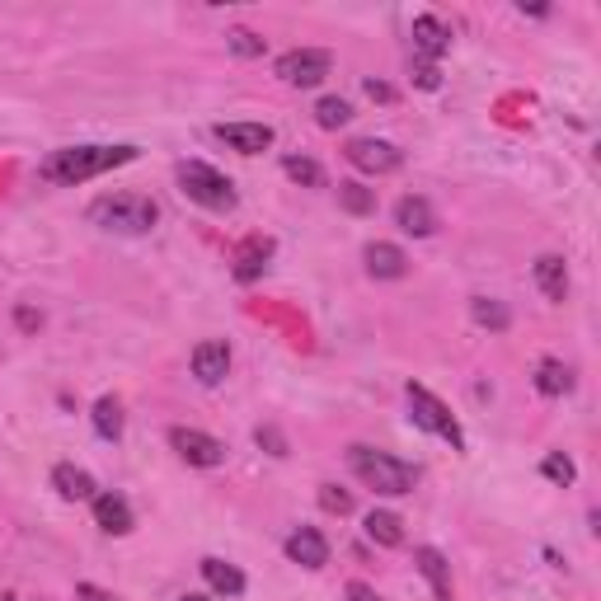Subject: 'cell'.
Returning <instances> with one entry per match:
<instances>
[{"label": "cell", "instance_id": "6da1fadb", "mask_svg": "<svg viewBox=\"0 0 601 601\" xmlns=\"http://www.w3.org/2000/svg\"><path fill=\"white\" fill-rule=\"evenodd\" d=\"M132 160H137V146H62L47 160H38V179L43 184L76 188L85 179H99V174L118 170V165H132Z\"/></svg>", "mask_w": 601, "mask_h": 601}, {"label": "cell", "instance_id": "7a4b0ae2", "mask_svg": "<svg viewBox=\"0 0 601 601\" xmlns=\"http://www.w3.org/2000/svg\"><path fill=\"white\" fill-rule=\"evenodd\" d=\"M348 465H353V475L362 484H371L376 494H386V498H400L418 489V465L400 461V456H386V451H376V447H353L348 451Z\"/></svg>", "mask_w": 601, "mask_h": 601}, {"label": "cell", "instance_id": "3957f363", "mask_svg": "<svg viewBox=\"0 0 601 601\" xmlns=\"http://www.w3.org/2000/svg\"><path fill=\"white\" fill-rule=\"evenodd\" d=\"M90 221L104 226V231H123V235H146L160 221V207H155L146 193H108V198L90 202Z\"/></svg>", "mask_w": 601, "mask_h": 601}, {"label": "cell", "instance_id": "277c9868", "mask_svg": "<svg viewBox=\"0 0 601 601\" xmlns=\"http://www.w3.org/2000/svg\"><path fill=\"white\" fill-rule=\"evenodd\" d=\"M174 174H179V188H184L198 207H207V212H235L240 198H235V184L221 170L202 165V160H184Z\"/></svg>", "mask_w": 601, "mask_h": 601}, {"label": "cell", "instance_id": "5b68a950", "mask_svg": "<svg viewBox=\"0 0 601 601\" xmlns=\"http://www.w3.org/2000/svg\"><path fill=\"white\" fill-rule=\"evenodd\" d=\"M404 400H409V418H414V428H423V432H437L442 442H451L456 451H465V432H461V423L451 418V409L432 390H423V386H404Z\"/></svg>", "mask_w": 601, "mask_h": 601}, {"label": "cell", "instance_id": "8992f818", "mask_svg": "<svg viewBox=\"0 0 601 601\" xmlns=\"http://www.w3.org/2000/svg\"><path fill=\"white\" fill-rule=\"evenodd\" d=\"M329 66H334V57L324 47H296V52H282L278 57V80L310 90V85H320L329 76Z\"/></svg>", "mask_w": 601, "mask_h": 601}, {"label": "cell", "instance_id": "52a82bcc", "mask_svg": "<svg viewBox=\"0 0 601 601\" xmlns=\"http://www.w3.org/2000/svg\"><path fill=\"white\" fill-rule=\"evenodd\" d=\"M348 165L353 170H362V174H395L404 165V155H400V146H390V141H381V137H357V141H348Z\"/></svg>", "mask_w": 601, "mask_h": 601}, {"label": "cell", "instance_id": "ba28073f", "mask_svg": "<svg viewBox=\"0 0 601 601\" xmlns=\"http://www.w3.org/2000/svg\"><path fill=\"white\" fill-rule=\"evenodd\" d=\"M170 447L179 451L188 465H202V470L226 461V442H216L212 432H198V428H170Z\"/></svg>", "mask_w": 601, "mask_h": 601}, {"label": "cell", "instance_id": "9c48e42d", "mask_svg": "<svg viewBox=\"0 0 601 601\" xmlns=\"http://www.w3.org/2000/svg\"><path fill=\"white\" fill-rule=\"evenodd\" d=\"M273 235H245L240 245H235V254H231V273H235V282H254V278H263V268H268V259H273Z\"/></svg>", "mask_w": 601, "mask_h": 601}, {"label": "cell", "instance_id": "30bf717a", "mask_svg": "<svg viewBox=\"0 0 601 601\" xmlns=\"http://www.w3.org/2000/svg\"><path fill=\"white\" fill-rule=\"evenodd\" d=\"M226 371H231V348H226V339H207L193 348V376H198L202 386H221Z\"/></svg>", "mask_w": 601, "mask_h": 601}, {"label": "cell", "instance_id": "8fae6325", "mask_svg": "<svg viewBox=\"0 0 601 601\" xmlns=\"http://www.w3.org/2000/svg\"><path fill=\"white\" fill-rule=\"evenodd\" d=\"M362 259H367V273L376 282H395L409 273V254H404L400 245H386V240H371V245L362 249Z\"/></svg>", "mask_w": 601, "mask_h": 601}, {"label": "cell", "instance_id": "7c38bea8", "mask_svg": "<svg viewBox=\"0 0 601 601\" xmlns=\"http://www.w3.org/2000/svg\"><path fill=\"white\" fill-rule=\"evenodd\" d=\"M282 550H287V559H292V564H301V569H324V564H329V540H324L315 526H301V531H292Z\"/></svg>", "mask_w": 601, "mask_h": 601}, {"label": "cell", "instance_id": "4fadbf2b", "mask_svg": "<svg viewBox=\"0 0 601 601\" xmlns=\"http://www.w3.org/2000/svg\"><path fill=\"white\" fill-rule=\"evenodd\" d=\"M216 137L240 155H263L268 146H273V127L268 123H221L216 127Z\"/></svg>", "mask_w": 601, "mask_h": 601}, {"label": "cell", "instance_id": "5bb4252c", "mask_svg": "<svg viewBox=\"0 0 601 601\" xmlns=\"http://www.w3.org/2000/svg\"><path fill=\"white\" fill-rule=\"evenodd\" d=\"M451 47V29L442 24L437 15H418L414 19V57L418 62H432L437 66V57Z\"/></svg>", "mask_w": 601, "mask_h": 601}, {"label": "cell", "instance_id": "9a60e30c", "mask_svg": "<svg viewBox=\"0 0 601 601\" xmlns=\"http://www.w3.org/2000/svg\"><path fill=\"white\" fill-rule=\"evenodd\" d=\"M414 564H418V573H423V578L432 583V597H437V601H451V592H456V587H451V564H447V555H442V550H432V545H418V550H414Z\"/></svg>", "mask_w": 601, "mask_h": 601}, {"label": "cell", "instance_id": "2e32d148", "mask_svg": "<svg viewBox=\"0 0 601 601\" xmlns=\"http://www.w3.org/2000/svg\"><path fill=\"white\" fill-rule=\"evenodd\" d=\"M395 226H400L404 235H432L437 231V212H432V202L428 198H400L395 202Z\"/></svg>", "mask_w": 601, "mask_h": 601}, {"label": "cell", "instance_id": "e0dca14e", "mask_svg": "<svg viewBox=\"0 0 601 601\" xmlns=\"http://www.w3.org/2000/svg\"><path fill=\"white\" fill-rule=\"evenodd\" d=\"M94 522L108 536H127L132 531V508L123 494H94Z\"/></svg>", "mask_w": 601, "mask_h": 601}, {"label": "cell", "instance_id": "ac0fdd59", "mask_svg": "<svg viewBox=\"0 0 601 601\" xmlns=\"http://www.w3.org/2000/svg\"><path fill=\"white\" fill-rule=\"evenodd\" d=\"M52 489H57L66 503H85V498L94 503V494H99V489H94V475L80 470V465H57V470H52Z\"/></svg>", "mask_w": 601, "mask_h": 601}, {"label": "cell", "instance_id": "d6986e66", "mask_svg": "<svg viewBox=\"0 0 601 601\" xmlns=\"http://www.w3.org/2000/svg\"><path fill=\"white\" fill-rule=\"evenodd\" d=\"M362 531H367V540H376L381 550H400L404 545V522L386 508H371L367 517H362Z\"/></svg>", "mask_w": 601, "mask_h": 601}, {"label": "cell", "instance_id": "ffe728a7", "mask_svg": "<svg viewBox=\"0 0 601 601\" xmlns=\"http://www.w3.org/2000/svg\"><path fill=\"white\" fill-rule=\"evenodd\" d=\"M536 287L545 292V301H564L569 296V263L559 254H540L536 259Z\"/></svg>", "mask_w": 601, "mask_h": 601}, {"label": "cell", "instance_id": "44dd1931", "mask_svg": "<svg viewBox=\"0 0 601 601\" xmlns=\"http://www.w3.org/2000/svg\"><path fill=\"white\" fill-rule=\"evenodd\" d=\"M202 578H207V587L216 597H240L245 592V573L235 564H226V559H202Z\"/></svg>", "mask_w": 601, "mask_h": 601}, {"label": "cell", "instance_id": "7402d4cb", "mask_svg": "<svg viewBox=\"0 0 601 601\" xmlns=\"http://www.w3.org/2000/svg\"><path fill=\"white\" fill-rule=\"evenodd\" d=\"M536 390L545 395V400H559V395H569L573 390V371L559 362V357H545L536 367Z\"/></svg>", "mask_w": 601, "mask_h": 601}, {"label": "cell", "instance_id": "603a6c76", "mask_svg": "<svg viewBox=\"0 0 601 601\" xmlns=\"http://www.w3.org/2000/svg\"><path fill=\"white\" fill-rule=\"evenodd\" d=\"M470 315H475L479 329H494V334H503L512 324V310L503 306V301H494V296H475V301H470Z\"/></svg>", "mask_w": 601, "mask_h": 601}, {"label": "cell", "instance_id": "cb8c5ba5", "mask_svg": "<svg viewBox=\"0 0 601 601\" xmlns=\"http://www.w3.org/2000/svg\"><path fill=\"white\" fill-rule=\"evenodd\" d=\"M94 432H99L104 442H118V437H123V404L113 400V395H104V400L94 404Z\"/></svg>", "mask_w": 601, "mask_h": 601}, {"label": "cell", "instance_id": "d4e9b609", "mask_svg": "<svg viewBox=\"0 0 601 601\" xmlns=\"http://www.w3.org/2000/svg\"><path fill=\"white\" fill-rule=\"evenodd\" d=\"M282 170H287V179L301 184V188H324V170L310 160V155H287V160H282Z\"/></svg>", "mask_w": 601, "mask_h": 601}, {"label": "cell", "instance_id": "484cf974", "mask_svg": "<svg viewBox=\"0 0 601 601\" xmlns=\"http://www.w3.org/2000/svg\"><path fill=\"white\" fill-rule=\"evenodd\" d=\"M348 118H353V104H348V99H339V94H329V99H320V104H315V123H320L324 132H339Z\"/></svg>", "mask_w": 601, "mask_h": 601}, {"label": "cell", "instance_id": "4316f807", "mask_svg": "<svg viewBox=\"0 0 601 601\" xmlns=\"http://www.w3.org/2000/svg\"><path fill=\"white\" fill-rule=\"evenodd\" d=\"M339 207L343 212H353V216H371L376 212V193L362 184H339Z\"/></svg>", "mask_w": 601, "mask_h": 601}, {"label": "cell", "instance_id": "83f0119b", "mask_svg": "<svg viewBox=\"0 0 601 601\" xmlns=\"http://www.w3.org/2000/svg\"><path fill=\"white\" fill-rule=\"evenodd\" d=\"M540 475L550 479V484H573V479H578V465H573L564 451H550V456L540 461Z\"/></svg>", "mask_w": 601, "mask_h": 601}, {"label": "cell", "instance_id": "f1b7e54d", "mask_svg": "<svg viewBox=\"0 0 601 601\" xmlns=\"http://www.w3.org/2000/svg\"><path fill=\"white\" fill-rule=\"evenodd\" d=\"M226 47H231L235 57H263V38L254 29H231L226 33Z\"/></svg>", "mask_w": 601, "mask_h": 601}, {"label": "cell", "instance_id": "f546056e", "mask_svg": "<svg viewBox=\"0 0 601 601\" xmlns=\"http://www.w3.org/2000/svg\"><path fill=\"white\" fill-rule=\"evenodd\" d=\"M320 508L334 512V517H348L353 512V494H343L339 484H320Z\"/></svg>", "mask_w": 601, "mask_h": 601}, {"label": "cell", "instance_id": "4dcf8cb0", "mask_svg": "<svg viewBox=\"0 0 601 601\" xmlns=\"http://www.w3.org/2000/svg\"><path fill=\"white\" fill-rule=\"evenodd\" d=\"M414 85L418 90H437V85H442V71H437L432 62H418L414 57Z\"/></svg>", "mask_w": 601, "mask_h": 601}, {"label": "cell", "instance_id": "1f68e13d", "mask_svg": "<svg viewBox=\"0 0 601 601\" xmlns=\"http://www.w3.org/2000/svg\"><path fill=\"white\" fill-rule=\"evenodd\" d=\"M254 442H259V447H268L273 456H287V437H282L278 428H259V432H254Z\"/></svg>", "mask_w": 601, "mask_h": 601}, {"label": "cell", "instance_id": "d6a6232c", "mask_svg": "<svg viewBox=\"0 0 601 601\" xmlns=\"http://www.w3.org/2000/svg\"><path fill=\"white\" fill-rule=\"evenodd\" d=\"M76 601H118L113 592H104V587H94V583H80L76 587Z\"/></svg>", "mask_w": 601, "mask_h": 601}, {"label": "cell", "instance_id": "836d02e7", "mask_svg": "<svg viewBox=\"0 0 601 601\" xmlns=\"http://www.w3.org/2000/svg\"><path fill=\"white\" fill-rule=\"evenodd\" d=\"M367 94L376 99V104H395V90H390L386 80H367Z\"/></svg>", "mask_w": 601, "mask_h": 601}, {"label": "cell", "instance_id": "e575fe53", "mask_svg": "<svg viewBox=\"0 0 601 601\" xmlns=\"http://www.w3.org/2000/svg\"><path fill=\"white\" fill-rule=\"evenodd\" d=\"M343 597H348V601H381V597H376V587H367V583H348Z\"/></svg>", "mask_w": 601, "mask_h": 601}, {"label": "cell", "instance_id": "d590c367", "mask_svg": "<svg viewBox=\"0 0 601 601\" xmlns=\"http://www.w3.org/2000/svg\"><path fill=\"white\" fill-rule=\"evenodd\" d=\"M19 324H24V329H38V324H43V320H38L33 310H19Z\"/></svg>", "mask_w": 601, "mask_h": 601}, {"label": "cell", "instance_id": "8d00e7d4", "mask_svg": "<svg viewBox=\"0 0 601 601\" xmlns=\"http://www.w3.org/2000/svg\"><path fill=\"white\" fill-rule=\"evenodd\" d=\"M179 601H207V597H202V592H188V597H179Z\"/></svg>", "mask_w": 601, "mask_h": 601}, {"label": "cell", "instance_id": "74e56055", "mask_svg": "<svg viewBox=\"0 0 601 601\" xmlns=\"http://www.w3.org/2000/svg\"><path fill=\"white\" fill-rule=\"evenodd\" d=\"M0 601H19V597H15V592H5V597H0Z\"/></svg>", "mask_w": 601, "mask_h": 601}]
</instances>
